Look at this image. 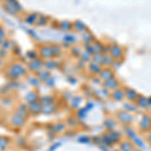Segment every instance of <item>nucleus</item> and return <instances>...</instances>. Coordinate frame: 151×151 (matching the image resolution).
<instances>
[{
  "label": "nucleus",
  "mask_w": 151,
  "mask_h": 151,
  "mask_svg": "<svg viewBox=\"0 0 151 151\" xmlns=\"http://www.w3.org/2000/svg\"><path fill=\"white\" fill-rule=\"evenodd\" d=\"M15 113H17V114H19V115L25 117L26 114H27V109H26V107L24 106V105H20V106H18L17 108H16Z\"/></svg>",
  "instance_id": "39448f33"
},
{
  "label": "nucleus",
  "mask_w": 151,
  "mask_h": 151,
  "mask_svg": "<svg viewBox=\"0 0 151 151\" xmlns=\"http://www.w3.org/2000/svg\"><path fill=\"white\" fill-rule=\"evenodd\" d=\"M10 122L14 127H22L23 124H24V117L19 115L17 113H14L13 115L11 116V119H10Z\"/></svg>",
  "instance_id": "f257e3e1"
},
{
  "label": "nucleus",
  "mask_w": 151,
  "mask_h": 151,
  "mask_svg": "<svg viewBox=\"0 0 151 151\" xmlns=\"http://www.w3.org/2000/svg\"><path fill=\"white\" fill-rule=\"evenodd\" d=\"M9 143V138H6L4 136H0V151H4L7 148Z\"/></svg>",
  "instance_id": "f03ea898"
},
{
  "label": "nucleus",
  "mask_w": 151,
  "mask_h": 151,
  "mask_svg": "<svg viewBox=\"0 0 151 151\" xmlns=\"http://www.w3.org/2000/svg\"><path fill=\"white\" fill-rule=\"evenodd\" d=\"M40 110V104H38L37 102H35V103H31L30 105H29L28 111L30 112V113L35 114V113H37Z\"/></svg>",
  "instance_id": "7ed1b4c3"
},
{
  "label": "nucleus",
  "mask_w": 151,
  "mask_h": 151,
  "mask_svg": "<svg viewBox=\"0 0 151 151\" xmlns=\"http://www.w3.org/2000/svg\"><path fill=\"white\" fill-rule=\"evenodd\" d=\"M4 35H5V33H4L3 28H1V27H0V38H1V37H3Z\"/></svg>",
  "instance_id": "423d86ee"
},
{
  "label": "nucleus",
  "mask_w": 151,
  "mask_h": 151,
  "mask_svg": "<svg viewBox=\"0 0 151 151\" xmlns=\"http://www.w3.org/2000/svg\"><path fill=\"white\" fill-rule=\"evenodd\" d=\"M11 70H12L13 73H15V74L17 75L18 77H20V76L22 75V74H24V72H25L23 68L21 67V65H13V67H12V69H11Z\"/></svg>",
  "instance_id": "20e7f679"
}]
</instances>
